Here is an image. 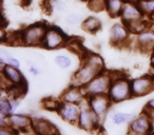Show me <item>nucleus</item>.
Wrapping results in <instances>:
<instances>
[{"mask_svg":"<svg viewBox=\"0 0 154 135\" xmlns=\"http://www.w3.org/2000/svg\"><path fill=\"white\" fill-rule=\"evenodd\" d=\"M108 96L114 103H118L130 99L132 97L131 81H129L124 76L117 77L116 79L112 78L111 84H110L109 91H108Z\"/></svg>","mask_w":154,"mask_h":135,"instance_id":"obj_1","label":"nucleus"},{"mask_svg":"<svg viewBox=\"0 0 154 135\" xmlns=\"http://www.w3.org/2000/svg\"><path fill=\"white\" fill-rule=\"evenodd\" d=\"M48 28L42 23H36L26 26L20 33V41L22 44L29 47L42 44Z\"/></svg>","mask_w":154,"mask_h":135,"instance_id":"obj_2","label":"nucleus"},{"mask_svg":"<svg viewBox=\"0 0 154 135\" xmlns=\"http://www.w3.org/2000/svg\"><path fill=\"white\" fill-rule=\"evenodd\" d=\"M112 78L109 74H103V72L96 75L88 84L84 87V91L87 96L99 94H108Z\"/></svg>","mask_w":154,"mask_h":135,"instance_id":"obj_3","label":"nucleus"},{"mask_svg":"<svg viewBox=\"0 0 154 135\" xmlns=\"http://www.w3.org/2000/svg\"><path fill=\"white\" fill-rule=\"evenodd\" d=\"M101 72L103 71L99 70L98 68L84 60V64L82 66V68H79V70L75 73L74 78H73V84L84 88L95 76L98 75Z\"/></svg>","mask_w":154,"mask_h":135,"instance_id":"obj_4","label":"nucleus"},{"mask_svg":"<svg viewBox=\"0 0 154 135\" xmlns=\"http://www.w3.org/2000/svg\"><path fill=\"white\" fill-rule=\"evenodd\" d=\"M154 89V80L152 76H141L131 80L132 96H143Z\"/></svg>","mask_w":154,"mask_h":135,"instance_id":"obj_5","label":"nucleus"},{"mask_svg":"<svg viewBox=\"0 0 154 135\" xmlns=\"http://www.w3.org/2000/svg\"><path fill=\"white\" fill-rule=\"evenodd\" d=\"M111 99L108 96V94H99L88 96V105L95 113L98 115V117L103 118L108 112V109L111 103Z\"/></svg>","mask_w":154,"mask_h":135,"instance_id":"obj_6","label":"nucleus"},{"mask_svg":"<svg viewBox=\"0 0 154 135\" xmlns=\"http://www.w3.org/2000/svg\"><path fill=\"white\" fill-rule=\"evenodd\" d=\"M99 119L100 118L98 117V115L88 105L87 108L82 109L77 124H78V127H80L84 130L92 131L93 129L99 126Z\"/></svg>","mask_w":154,"mask_h":135,"instance_id":"obj_7","label":"nucleus"},{"mask_svg":"<svg viewBox=\"0 0 154 135\" xmlns=\"http://www.w3.org/2000/svg\"><path fill=\"white\" fill-rule=\"evenodd\" d=\"M64 43H66V38L62 35V33L57 29L51 28L48 29L41 45L48 50H55L61 48Z\"/></svg>","mask_w":154,"mask_h":135,"instance_id":"obj_8","label":"nucleus"},{"mask_svg":"<svg viewBox=\"0 0 154 135\" xmlns=\"http://www.w3.org/2000/svg\"><path fill=\"white\" fill-rule=\"evenodd\" d=\"M82 110L79 109V106L77 103H64L61 101L57 112L60 115L62 119L70 124H75L78 121V117Z\"/></svg>","mask_w":154,"mask_h":135,"instance_id":"obj_9","label":"nucleus"},{"mask_svg":"<svg viewBox=\"0 0 154 135\" xmlns=\"http://www.w3.org/2000/svg\"><path fill=\"white\" fill-rule=\"evenodd\" d=\"M143 11L140 10V8L138 7L137 2H132V1H125L124 7H122V11L120 14L124 23H128L131 21H135V20L143 19Z\"/></svg>","mask_w":154,"mask_h":135,"instance_id":"obj_10","label":"nucleus"},{"mask_svg":"<svg viewBox=\"0 0 154 135\" xmlns=\"http://www.w3.org/2000/svg\"><path fill=\"white\" fill-rule=\"evenodd\" d=\"M152 122L150 117L143 112L140 116H138L135 119L131 120L130 127H129V132L133 134L143 135L151 132Z\"/></svg>","mask_w":154,"mask_h":135,"instance_id":"obj_11","label":"nucleus"},{"mask_svg":"<svg viewBox=\"0 0 154 135\" xmlns=\"http://www.w3.org/2000/svg\"><path fill=\"white\" fill-rule=\"evenodd\" d=\"M32 124L33 119H31L28 116L21 115V114H12V115L8 116V124L11 126L15 131H26L29 129H32Z\"/></svg>","mask_w":154,"mask_h":135,"instance_id":"obj_12","label":"nucleus"},{"mask_svg":"<svg viewBox=\"0 0 154 135\" xmlns=\"http://www.w3.org/2000/svg\"><path fill=\"white\" fill-rule=\"evenodd\" d=\"M85 95H86V93L84 91V88L73 84V86H71L70 88L64 91V93L62 94L61 99L64 103H71L79 105L82 101V99H84Z\"/></svg>","mask_w":154,"mask_h":135,"instance_id":"obj_13","label":"nucleus"},{"mask_svg":"<svg viewBox=\"0 0 154 135\" xmlns=\"http://www.w3.org/2000/svg\"><path fill=\"white\" fill-rule=\"evenodd\" d=\"M129 36V30L126 26L122 24H114L110 30V41L113 44H122Z\"/></svg>","mask_w":154,"mask_h":135,"instance_id":"obj_14","label":"nucleus"},{"mask_svg":"<svg viewBox=\"0 0 154 135\" xmlns=\"http://www.w3.org/2000/svg\"><path fill=\"white\" fill-rule=\"evenodd\" d=\"M2 76H5L13 84H22L24 81L23 76H22L21 72L18 70V68L9 66V64L2 63Z\"/></svg>","mask_w":154,"mask_h":135,"instance_id":"obj_15","label":"nucleus"},{"mask_svg":"<svg viewBox=\"0 0 154 135\" xmlns=\"http://www.w3.org/2000/svg\"><path fill=\"white\" fill-rule=\"evenodd\" d=\"M32 129L37 134H54L56 133L55 127L48 120L43 118H34L32 124Z\"/></svg>","mask_w":154,"mask_h":135,"instance_id":"obj_16","label":"nucleus"},{"mask_svg":"<svg viewBox=\"0 0 154 135\" xmlns=\"http://www.w3.org/2000/svg\"><path fill=\"white\" fill-rule=\"evenodd\" d=\"M124 0H107L106 2V10L110 17L115 18L120 16L124 7Z\"/></svg>","mask_w":154,"mask_h":135,"instance_id":"obj_17","label":"nucleus"},{"mask_svg":"<svg viewBox=\"0 0 154 135\" xmlns=\"http://www.w3.org/2000/svg\"><path fill=\"white\" fill-rule=\"evenodd\" d=\"M138 43L143 49H153L154 48L153 31H143L140 34H138Z\"/></svg>","mask_w":154,"mask_h":135,"instance_id":"obj_18","label":"nucleus"},{"mask_svg":"<svg viewBox=\"0 0 154 135\" xmlns=\"http://www.w3.org/2000/svg\"><path fill=\"white\" fill-rule=\"evenodd\" d=\"M100 21L97 18L93 17V16H90V17L86 18V19L82 21V28L84 29L85 31L90 33H96L97 31L100 29Z\"/></svg>","mask_w":154,"mask_h":135,"instance_id":"obj_19","label":"nucleus"},{"mask_svg":"<svg viewBox=\"0 0 154 135\" xmlns=\"http://www.w3.org/2000/svg\"><path fill=\"white\" fill-rule=\"evenodd\" d=\"M26 92V84H11L9 88L7 89V93L11 99H18L22 96Z\"/></svg>","mask_w":154,"mask_h":135,"instance_id":"obj_20","label":"nucleus"},{"mask_svg":"<svg viewBox=\"0 0 154 135\" xmlns=\"http://www.w3.org/2000/svg\"><path fill=\"white\" fill-rule=\"evenodd\" d=\"M125 26L128 28V30L130 31V32L134 33V34H140V33L143 32V31L146 30V28H147V26H146V23L143 21V19L128 22V23H126Z\"/></svg>","mask_w":154,"mask_h":135,"instance_id":"obj_21","label":"nucleus"},{"mask_svg":"<svg viewBox=\"0 0 154 135\" xmlns=\"http://www.w3.org/2000/svg\"><path fill=\"white\" fill-rule=\"evenodd\" d=\"M136 2L143 14L152 15L154 13V0H136Z\"/></svg>","mask_w":154,"mask_h":135,"instance_id":"obj_22","label":"nucleus"},{"mask_svg":"<svg viewBox=\"0 0 154 135\" xmlns=\"http://www.w3.org/2000/svg\"><path fill=\"white\" fill-rule=\"evenodd\" d=\"M84 60L87 62H89V63H91L92 66L98 68V69L101 70V71L103 70V58H101L100 56L95 55V54H88V55L84 58Z\"/></svg>","mask_w":154,"mask_h":135,"instance_id":"obj_23","label":"nucleus"},{"mask_svg":"<svg viewBox=\"0 0 154 135\" xmlns=\"http://www.w3.org/2000/svg\"><path fill=\"white\" fill-rule=\"evenodd\" d=\"M133 114H129V113H115L112 116V121L116 124H126L129 122L133 119Z\"/></svg>","mask_w":154,"mask_h":135,"instance_id":"obj_24","label":"nucleus"},{"mask_svg":"<svg viewBox=\"0 0 154 135\" xmlns=\"http://www.w3.org/2000/svg\"><path fill=\"white\" fill-rule=\"evenodd\" d=\"M0 112L1 115L10 116L13 112V107H12V101H10L8 98H2L0 101Z\"/></svg>","mask_w":154,"mask_h":135,"instance_id":"obj_25","label":"nucleus"},{"mask_svg":"<svg viewBox=\"0 0 154 135\" xmlns=\"http://www.w3.org/2000/svg\"><path fill=\"white\" fill-rule=\"evenodd\" d=\"M107 0H89L88 7L93 12H100L106 9Z\"/></svg>","mask_w":154,"mask_h":135,"instance_id":"obj_26","label":"nucleus"},{"mask_svg":"<svg viewBox=\"0 0 154 135\" xmlns=\"http://www.w3.org/2000/svg\"><path fill=\"white\" fill-rule=\"evenodd\" d=\"M47 2L51 10H57L58 12H64L66 10V3L62 0H47Z\"/></svg>","mask_w":154,"mask_h":135,"instance_id":"obj_27","label":"nucleus"},{"mask_svg":"<svg viewBox=\"0 0 154 135\" xmlns=\"http://www.w3.org/2000/svg\"><path fill=\"white\" fill-rule=\"evenodd\" d=\"M55 63L57 64V66H59L61 69H68L69 66L72 64V61H71V59L68 56L58 55L55 57Z\"/></svg>","mask_w":154,"mask_h":135,"instance_id":"obj_28","label":"nucleus"},{"mask_svg":"<svg viewBox=\"0 0 154 135\" xmlns=\"http://www.w3.org/2000/svg\"><path fill=\"white\" fill-rule=\"evenodd\" d=\"M1 63L9 64V66H15V68H19V66H20L18 59H16V58L12 55L5 56V57H1Z\"/></svg>","mask_w":154,"mask_h":135,"instance_id":"obj_29","label":"nucleus"},{"mask_svg":"<svg viewBox=\"0 0 154 135\" xmlns=\"http://www.w3.org/2000/svg\"><path fill=\"white\" fill-rule=\"evenodd\" d=\"M60 103H61V101L53 100V99H45V100H43V107L48 110H56L57 111Z\"/></svg>","mask_w":154,"mask_h":135,"instance_id":"obj_30","label":"nucleus"},{"mask_svg":"<svg viewBox=\"0 0 154 135\" xmlns=\"http://www.w3.org/2000/svg\"><path fill=\"white\" fill-rule=\"evenodd\" d=\"M82 20V15H79V14H71V15H69L68 17H66V21L68 22L69 24H71V26H75V24H78L80 23Z\"/></svg>","mask_w":154,"mask_h":135,"instance_id":"obj_31","label":"nucleus"},{"mask_svg":"<svg viewBox=\"0 0 154 135\" xmlns=\"http://www.w3.org/2000/svg\"><path fill=\"white\" fill-rule=\"evenodd\" d=\"M30 72L35 76H37L39 73H40V71H39V70L37 69V66H30Z\"/></svg>","mask_w":154,"mask_h":135,"instance_id":"obj_32","label":"nucleus"},{"mask_svg":"<svg viewBox=\"0 0 154 135\" xmlns=\"http://www.w3.org/2000/svg\"><path fill=\"white\" fill-rule=\"evenodd\" d=\"M147 107L149 108V109L154 110V99H151V100H149V101H148V103H147Z\"/></svg>","mask_w":154,"mask_h":135,"instance_id":"obj_33","label":"nucleus"},{"mask_svg":"<svg viewBox=\"0 0 154 135\" xmlns=\"http://www.w3.org/2000/svg\"><path fill=\"white\" fill-rule=\"evenodd\" d=\"M150 64H151V66L154 69V52L151 56V59H150Z\"/></svg>","mask_w":154,"mask_h":135,"instance_id":"obj_34","label":"nucleus"},{"mask_svg":"<svg viewBox=\"0 0 154 135\" xmlns=\"http://www.w3.org/2000/svg\"><path fill=\"white\" fill-rule=\"evenodd\" d=\"M150 16H151V19H152V20H154V13L152 14V15H150Z\"/></svg>","mask_w":154,"mask_h":135,"instance_id":"obj_35","label":"nucleus"},{"mask_svg":"<svg viewBox=\"0 0 154 135\" xmlns=\"http://www.w3.org/2000/svg\"><path fill=\"white\" fill-rule=\"evenodd\" d=\"M82 1H89V0H82Z\"/></svg>","mask_w":154,"mask_h":135,"instance_id":"obj_36","label":"nucleus"}]
</instances>
